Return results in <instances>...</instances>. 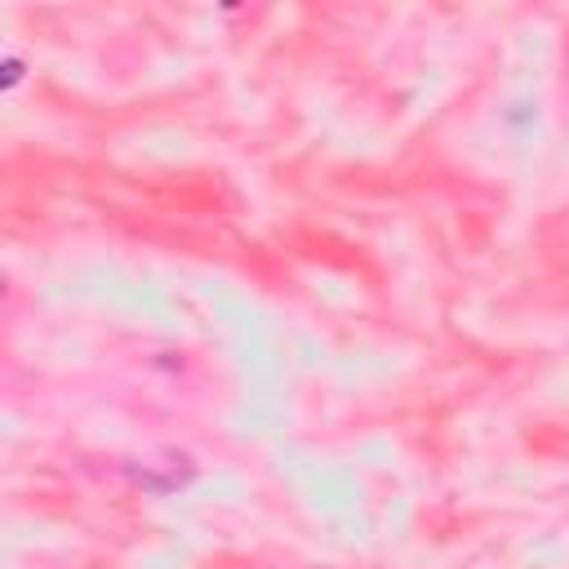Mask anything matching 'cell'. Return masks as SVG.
Masks as SVG:
<instances>
[{
    "label": "cell",
    "instance_id": "6da1fadb",
    "mask_svg": "<svg viewBox=\"0 0 569 569\" xmlns=\"http://www.w3.org/2000/svg\"><path fill=\"white\" fill-rule=\"evenodd\" d=\"M19 77H23V62H14V58H10V62H5V85H14Z\"/></svg>",
    "mask_w": 569,
    "mask_h": 569
}]
</instances>
